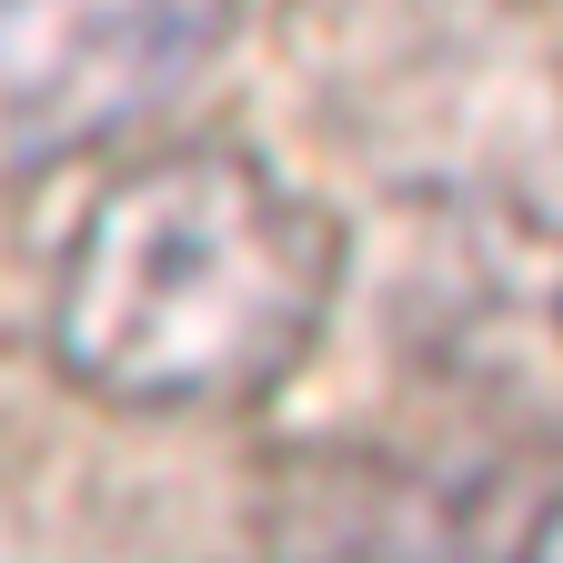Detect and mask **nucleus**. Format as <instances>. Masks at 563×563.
I'll return each instance as SVG.
<instances>
[{
	"instance_id": "f03ea898",
	"label": "nucleus",
	"mask_w": 563,
	"mask_h": 563,
	"mask_svg": "<svg viewBox=\"0 0 563 563\" xmlns=\"http://www.w3.org/2000/svg\"><path fill=\"white\" fill-rule=\"evenodd\" d=\"M543 563H563V523H553V533H543Z\"/></svg>"
},
{
	"instance_id": "f257e3e1",
	"label": "nucleus",
	"mask_w": 563,
	"mask_h": 563,
	"mask_svg": "<svg viewBox=\"0 0 563 563\" xmlns=\"http://www.w3.org/2000/svg\"><path fill=\"white\" fill-rule=\"evenodd\" d=\"M342 282L332 211L222 141L121 162L51 282V352L131 412L252 402L312 352Z\"/></svg>"
}]
</instances>
